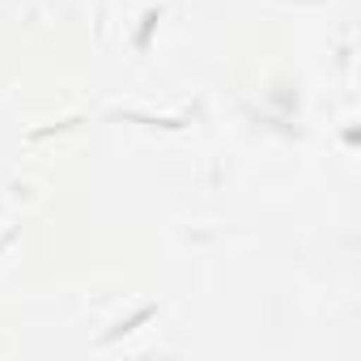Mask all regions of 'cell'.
<instances>
[{
	"instance_id": "obj_1",
	"label": "cell",
	"mask_w": 361,
	"mask_h": 361,
	"mask_svg": "<svg viewBox=\"0 0 361 361\" xmlns=\"http://www.w3.org/2000/svg\"><path fill=\"white\" fill-rule=\"evenodd\" d=\"M153 314H157V310H153V306H145V310H136V314H132L128 323H119V327H115L111 336H102V340H115V336H128V331H136V327H140L145 319H153Z\"/></svg>"
}]
</instances>
